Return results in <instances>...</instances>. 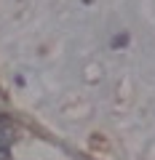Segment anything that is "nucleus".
I'll use <instances>...</instances> for the list:
<instances>
[{
	"instance_id": "1",
	"label": "nucleus",
	"mask_w": 155,
	"mask_h": 160,
	"mask_svg": "<svg viewBox=\"0 0 155 160\" xmlns=\"http://www.w3.org/2000/svg\"><path fill=\"white\" fill-rule=\"evenodd\" d=\"M13 136H16V131H13V123H11L8 118H3V115H0V160H8V158H11Z\"/></svg>"
}]
</instances>
